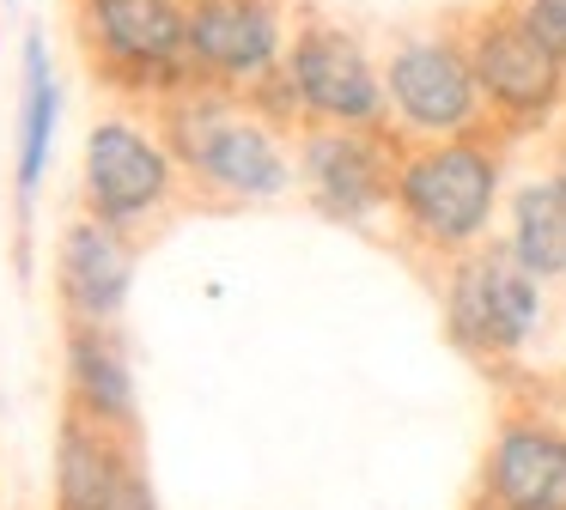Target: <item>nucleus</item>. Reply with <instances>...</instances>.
Returning a JSON list of instances; mask_svg holds the SVG:
<instances>
[{
  "label": "nucleus",
  "instance_id": "1",
  "mask_svg": "<svg viewBox=\"0 0 566 510\" xmlns=\"http://www.w3.org/2000/svg\"><path fill=\"white\" fill-rule=\"evenodd\" d=\"M159 134L184 164V182L220 206H269L298 189V152L244 92L196 79L159 104Z\"/></svg>",
  "mask_w": 566,
  "mask_h": 510
},
{
  "label": "nucleus",
  "instance_id": "2",
  "mask_svg": "<svg viewBox=\"0 0 566 510\" xmlns=\"http://www.w3.org/2000/svg\"><path fill=\"white\" fill-rule=\"evenodd\" d=\"M500 194H505V140H493V134L427 140V146H402L390 219L408 249L432 255V262H457V255L481 249L493 237Z\"/></svg>",
  "mask_w": 566,
  "mask_h": 510
},
{
  "label": "nucleus",
  "instance_id": "3",
  "mask_svg": "<svg viewBox=\"0 0 566 510\" xmlns=\"http://www.w3.org/2000/svg\"><path fill=\"white\" fill-rule=\"evenodd\" d=\"M74 31L92 73L128 104L189 92V0H74Z\"/></svg>",
  "mask_w": 566,
  "mask_h": 510
},
{
  "label": "nucleus",
  "instance_id": "4",
  "mask_svg": "<svg viewBox=\"0 0 566 510\" xmlns=\"http://www.w3.org/2000/svg\"><path fill=\"white\" fill-rule=\"evenodd\" d=\"M444 334L475 364H512L548 322V286L512 255L505 237H488L481 249L444 262Z\"/></svg>",
  "mask_w": 566,
  "mask_h": 510
},
{
  "label": "nucleus",
  "instance_id": "5",
  "mask_svg": "<svg viewBox=\"0 0 566 510\" xmlns=\"http://www.w3.org/2000/svg\"><path fill=\"white\" fill-rule=\"evenodd\" d=\"M384 97H390V134L402 146L488 134V104L469 67V43L451 24H420L384 49Z\"/></svg>",
  "mask_w": 566,
  "mask_h": 510
},
{
  "label": "nucleus",
  "instance_id": "6",
  "mask_svg": "<svg viewBox=\"0 0 566 510\" xmlns=\"http://www.w3.org/2000/svg\"><path fill=\"white\" fill-rule=\"evenodd\" d=\"M184 189H189L184 164L165 146L159 121L111 109V116H98L86 128V146H80V206L92 219L135 237L140 225L171 213Z\"/></svg>",
  "mask_w": 566,
  "mask_h": 510
},
{
  "label": "nucleus",
  "instance_id": "7",
  "mask_svg": "<svg viewBox=\"0 0 566 510\" xmlns=\"http://www.w3.org/2000/svg\"><path fill=\"white\" fill-rule=\"evenodd\" d=\"M281 73L298 97V121L305 128H390L384 55H371V43L354 24L317 19V12L298 19Z\"/></svg>",
  "mask_w": 566,
  "mask_h": 510
},
{
  "label": "nucleus",
  "instance_id": "8",
  "mask_svg": "<svg viewBox=\"0 0 566 510\" xmlns=\"http://www.w3.org/2000/svg\"><path fill=\"white\" fill-rule=\"evenodd\" d=\"M469 67H475L481 104H488V128L505 134H536L566 109V67L512 19V7L481 12L475 24H463Z\"/></svg>",
  "mask_w": 566,
  "mask_h": 510
},
{
  "label": "nucleus",
  "instance_id": "9",
  "mask_svg": "<svg viewBox=\"0 0 566 510\" xmlns=\"http://www.w3.org/2000/svg\"><path fill=\"white\" fill-rule=\"evenodd\" d=\"M298 189L329 225L371 231L396 206L402 140L390 128H305L298 134Z\"/></svg>",
  "mask_w": 566,
  "mask_h": 510
},
{
  "label": "nucleus",
  "instance_id": "10",
  "mask_svg": "<svg viewBox=\"0 0 566 510\" xmlns=\"http://www.w3.org/2000/svg\"><path fill=\"white\" fill-rule=\"evenodd\" d=\"M293 43L286 0H189V67L201 85L250 92L281 73Z\"/></svg>",
  "mask_w": 566,
  "mask_h": 510
},
{
  "label": "nucleus",
  "instance_id": "11",
  "mask_svg": "<svg viewBox=\"0 0 566 510\" xmlns=\"http://www.w3.org/2000/svg\"><path fill=\"white\" fill-rule=\"evenodd\" d=\"M469 510H566V425L554 413H505L488 437Z\"/></svg>",
  "mask_w": 566,
  "mask_h": 510
},
{
  "label": "nucleus",
  "instance_id": "12",
  "mask_svg": "<svg viewBox=\"0 0 566 510\" xmlns=\"http://www.w3.org/2000/svg\"><path fill=\"white\" fill-rule=\"evenodd\" d=\"M135 291V237L80 213L55 237V298L67 328H116Z\"/></svg>",
  "mask_w": 566,
  "mask_h": 510
},
{
  "label": "nucleus",
  "instance_id": "13",
  "mask_svg": "<svg viewBox=\"0 0 566 510\" xmlns=\"http://www.w3.org/2000/svg\"><path fill=\"white\" fill-rule=\"evenodd\" d=\"M67 359V413L111 437H135L140 432V389H135V364L116 328H67L62 340Z\"/></svg>",
  "mask_w": 566,
  "mask_h": 510
},
{
  "label": "nucleus",
  "instance_id": "14",
  "mask_svg": "<svg viewBox=\"0 0 566 510\" xmlns=\"http://www.w3.org/2000/svg\"><path fill=\"white\" fill-rule=\"evenodd\" d=\"M55 121H62V79H55L50 36L25 31V43H19V158H13L19 225H31V201H38L43 177H50Z\"/></svg>",
  "mask_w": 566,
  "mask_h": 510
},
{
  "label": "nucleus",
  "instance_id": "15",
  "mask_svg": "<svg viewBox=\"0 0 566 510\" xmlns=\"http://www.w3.org/2000/svg\"><path fill=\"white\" fill-rule=\"evenodd\" d=\"M135 468V437H111L67 413L55 432V510H104Z\"/></svg>",
  "mask_w": 566,
  "mask_h": 510
},
{
  "label": "nucleus",
  "instance_id": "16",
  "mask_svg": "<svg viewBox=\"0 0 566 510\" xmlns=\"http://www.w3.org/2000/svg\"><path fill=\"white\" fill-rule=\"evenodd\" d=\"M505 243H512V255L542 286L566 279V177L560 170H542V177L512 189V201H505Z\"/></svg>",
  "mask_w": 566,
  "mask_h": 510
},
{
  "label": "nucleus",
  "instance_id": "17",
  "mask_svg": "<svg viewBox=\"0 0 566 510\" xmlns=\"http://www.w3.org/2000/svg\"><path fill=\"white\" fill-rule=\"evenodd\" d=\"M505 7H512V19L566 67V0H505Z\"/></svg>",
  "mask_w": 566,
  "mask_h": 510
},
{
  "label": "nucleus",
  "instance_id": "18",
  "mask_svg": "<svg viewBox=\"0 0 566 510\" xmlns=\"http://www.w3.org/2000/svg\"><path fill=\"white\" fill-rule=\"evenodd\" d=\"M548 170H560V177H566V128H560V140H554V164Z\"/></svg>",
  "mask_w": 566,
  "mask_h": 510
},
{
  "label": "nucleus",
  "instance_id": "19",
  "mask_svg": "<svg viewBox=\"0 0 566 510\" xmlns=\"http://www.w3.org/2000/svg\"><path fill=\"white\" fill-rule=\"evenodd\" d=\"M7 7H13V0H7Z\"/></svg>",
  "mask_w": 566,
  "mask_h": 510
}]
</instances>
